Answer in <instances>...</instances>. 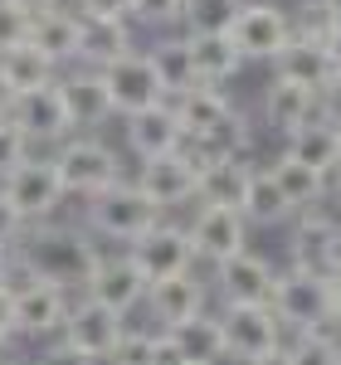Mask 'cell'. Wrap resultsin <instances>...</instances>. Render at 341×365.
I'll use <instances>...</instances> for the list:
<instances>
[{"instance_id":"obj_16","label":"cell","mask_w":341,"mask_h":365,"mask_svg":"<svg viewBox=\"0 0 341 365\" xmlns=\"http://www.w3.org/2000/svg\"><path fill=\"white\" fill-rule=\"evenodd\" d=\"M122 141H127V151L142 166V161H156V156L180 151L185 146V127H180V117H175L170 103H156V108H142V113L122 117Z\"/></svg>"},{"instance_id":"obj_3","label":"cell","mask_w":341,"mask_h":365,"mask_svg":"<svg viewBox=\"0 0 341 365\" xmlns=\"http://www.w3.org/2000/svg\"><path fill=\"white\" fill-rule=\"evenodd\" d=\"M268 307L278 317L283 331H327L337 322V297H332V278L322 273H307V268H287L273 282V297Z\"/></svg>"},{"instance_id":"obj_20","label":"cell","mask_w":341,"mask_h":365,"mask_svg":"<svg viewBox=\"0 0 341 365\" xmlns=\"http://www.w3.org/2000/svg\"><path fill=\"white\" fill-rule=\"evenodd\" d=\"M83 297L103 302V307L117 312V317H127V312L142 307L146 278L137 273V263H132L127 253H103V258H98V268H93V278L83 282Z\"/></svg>"},{"instance_id":"obj_41","label":"cell","mask_w":341,"mask_h":365,"mask_svg":"<svg viewBox=\"0 0 341 365\" xmlns=\"http://www.w3.org/2000/svg\"><path fill=\"white\" fill-rule=\"evenodd\" d=\"M83 20H127L132 25V0H73Z\"/></svg>"},{"instance_id":"obj_52","label":"cell","mask_w":341,"mask_h":365,"mask_svg":"<svg viewBox=\"0 0 341 365\" xmlns=\"http://www.w3.org/2000/svg\"><path fill=\"white\" fill-rule=\"evenodd\" d=\"M332 297H337V312H341V273L332 278Z\"/></svg>"},{"instance_id":"obj_45","label":"cell","mask_w":341,"mask_h":365,"mask_svg":"<svg viewBox=\"0 0 341 365\" xmlns=\"http://www.w3.org/2000/svg\"><path fill=\"white\" fill-rule=\"evenodd\" d=\"M15 341V287H0V346Z\"/></svg>"},{"instance_id":"obj_8","label":"cell","mask_w":341,"mask_h":365,"mask_svg":"<svg viewBox=\"0 0 341 365\" xmlns=\"http://www.w3.org/2000/svg\"><path fill=\"white\" fill-rule=\"evenodd\" d=\"M229 39H234V49L244 54V63H254V58L273 63V54L292 39L287 10L273 5V0H244L239 15H234V25H229Z\"/></svg>"},{"instance_id":"obj_37","label":"cell","mask_w":341,"mask_h":365,"mask_svg":"<svg viewBox=\"0 0 341 365\" xmlns=\"http://www.w3.org/2000/svg\"><path fill=\"white\" fill-rule=\"evenodd\" d=\"M292 365H341V346L327 331H297L292 341H283Z\"/></svg>"},{"instance_id":"obj_11","label":"cell","mask_w":341,"mask_h":365,"mask_svg":"<svg viewBox=\"0 0 341 365\" xmlns=\"http://www.w3.org/2000/svg\"><path fill=\"white\" fill-rule=\"evenodd\" d=\"M68 302H73V292L49 287L39 278H20L15 282V336L54 341L68 322Z\"/></svg>"},{"instance_id":"obj_54","label":"cell","mask_w":341,"mask_h":365,"mask_svg":"<svg viewBox=\"0 0 341 365\" xmlns=\"http://www.w3.org/2000/svg\"><path fill=\"white\" fill-rule=\"evenodd\" d=\"M5 365H15V361H5Z\"/></svg>"},{"instance_id":"obj_30","label":"cell","mask_w":341,"mask_h":365,"mask_svg":"<svg viewBox=\"0 0 341 365\" xmlns=\"http://www.w3.org/2000/svg\"><path fill=\"white\" fill-rule=\"evenodd\" d=\"M132 49H137V34L127 20H83V49H78L83 68H108Z\"/></svg>"},{"instance_id":"obj_1","label":"cell","mask_w":341,"mask_h":365,"mask_svg":"<svg viewBox=\"0 0 341 365\" xmlns=\"http://www.w3.org/2000/svg\"><path fill=\"white\" fill-rule=\"evenodd\" d=\"M10 258L25 278H39L49 287H63V292H83V282L93 278L103 249L83 225H54L49 220V225H25Z\"/></svg>"},{"instance_id":"obj_21","label":"cell","mask_w":341,"mask_h":365,"mask_svg":"<svg viewBox=\"0 0 341 365\" xmlns=\"http://www.w3.org/2000/svg\"><path fill=\"white\" fill-rule=\"evenodd\" d=\"M317 113V93L312 88H297V83H283V78H268L263 98H258V122L278 137H292L297 127H307Z\"/></svg>"},{"instance_id":"obj_40","label":"cell","mask_w":341,"mask_h":365,"mask_svg":"<svg viewBox=\"0 0 341 365\" xmlns=\"http://www.w3.org/2000/svg\"><path fill=\"white\" fill-rule=\"evenodd\" d=\"M20 161H29V141H25V132H20L10 117H0V180L20 166Z\"/></svg>"},{"instance_id":"obj_18","label":"cell","mask_w":341,"mask_h":365,"mask_svg":"<svg viewBox=\"0 0 341 365\" xmlns=\"http://www.w3.org/2000/svg\"><path fill=\"white\" fill-rule=\"evenodd\" d=\"M137 190L146 200H156L161 210H180L195 200V185H200V166L185 156V151H170V156H156V161H142L137 166Z\"/></svg>"},{"instance_id":"obj_43","label":"cell","mask_w":341,"mask_h":365,"mask_svg":"<svg viewBox=\"0 0 341 365\" xmlns=\"http://www.w3.org/2000/svg\"><path fill=\"white\" fill-rule=\"evenodd\" d=\"M20 234H25V220H20V215L5 205V195H0V253H15Z\"/></svg>"},{"instance_id":"obj_39","label":"cell","mask_w":341,"mask_h":365,"mask_svg":"<svg viewBox=\"0 0 341 365\" xmlns=\"http://www.w3.org/2000/svg\"><path fill=\"white\" fill-rule=\"evenodd\" d=\"M29 34H34V15L20 10V5H10V0H0V54L29 44Z\"/></svg>"},{"instance_id":"obj_44","label":"cell","mask_w":341,"mask_h":365,"mask_svg":"<svg viewBox=\"0 0 341 365\" xmlns=\"http://www.w3.org/2000/svg\"><path fill=\"white\" fill-rule=\"evenodd\" d=\"M317 113L327 117L332 127H341V78H332V83L317 93Z\"/></svg>"},{"instance_id":"obj_6","label":"cell","mask_w":341,"mask_h":365,"mask_svg":"<svg viewBox=\"0 0 341 365\" xmlns=\"http://www.w3.org/2000/svg\"><path fill=\"white\" fill-rule=\"evenodd\" d=\"M122 253L137 263V273H142L146 282L175 278V273H195V249H190V234H185V225H170V220H161L156 229H146L142 239H132Z\"/></svg>"},{"instance_id":"obj_10","label":"cell","mask_w":341,"mask_h":365,"mask_svg":"<svg viewBox=\"0 0 341 365\" xmlns=\"http://www.w3.org/2000/svg\"><path fill=\"white\" fill-rule=\"evenodd\" d=\"M5 117L25 132L29 146H58V141L73 137V122H68V108H63V93H58V78L49 88H34V93H20L10 98Z\"/></svg>"},{"instance_id":"obj_29","label":"cell","mask_w":341,"mask_h":365,"mask_svg":"<svg viewBox=\"0 0 341 365\" xmlns=\"http://www.w3.org/2000/svg\"><path fill=\"white\" fill-rule=\"evenodd\" d=\"M283 156H292V161H302V166L322 170V175H332V170L341 166V141H337V127L327 122V117H312L307 127H297L292 137H283Z\"/></svg>"},{"instance_id":"obj_38","label":"cell","mask_w":341,"mask_h":365,"mask_svg":"<svg viewBox=\"0 0 341 365\" xmlns=\"http://www.w3.org/2000/svg\"><path fill=\"white\" fill-rule=\"evenodd\" d=\"M180 15H185V0H132V25L156 29V34L180 29Z\"/></svg>"},{"instance_id":"obj_25","label":"cell","mask_w":341,"mask_h":365,"mask_svg":"<svg viewBox=\"0 0 341 365\" xmlns=\"http://www.w3.org/2000/svg\"><path fill=\"white\" fill-rule=\"evenodd\" d=\"M166 336L175 341V351L185 356V365H220V361H229L220 312H200V317H190V322L170 327Z\"/></svg>"},{"instance_id":"obj_7","label":"cell","mask_w":341,"mask_h":365,"mask_svg":"<svg viewBox=\"0 0 341 365\" xmlns=\"http://www.w3.org/2000/svg\"><path fill=\"white\" fill-rule=\"evenodd\" d=\"M190 249H195V263H229L249 249V220L239 210H225V205H195L190 215Z\"/></svg>"},{"instance_id":"obj_2","label":"cell","mask_w":341,"mask_h":365,"mask_svg":"<svg viewBox=\"0 0 341 365\" xmlns=\"http://www.w3.org/2000/svg\"><path fill=\"white\" fill-rule=\"evenodd\" d=\"M166 220V210L156 205V200H146L137 190V180H117L108 190H98V195L83 200V229L93 239H113V244H132V239H142L146 229H156Z\"/></svg>"},{"instance_id":"obj_12","label":"cell","mask_w":341,"mask_h":365,"mask_svg":"<svg viewBox=\"0 0 341 365\" xmlns=\"http://www.w3.org/2000/svg\"><path fill=\"white\" fill-rule=\"evenodd\" d=\"M273 282H278V268H273L263 253H254V249H244L239 258L210 268V287L220 292V307L268 302V297H273Z\"/></svg>"},{"instance_id":"obj_47","label":"cell","mask_w":341,"mask_h":365,"mask_svg":"<svg viewBox=\"0 0 341 365\" xmlns=\"http://www.w3.org/2000/svg\"><path fill=\"white\" fill-rule=\"evenodd\" d=\"M10 5H20V10H29V15H49V10H58L63 0H10Z\"/></svg>"},{"instance_id":"obj_22","label":"cell","mask_w":341,"mask_h":365,"mask_svg":"<svg viewBox=\"0 0 341 365\" xmlns=\"http://www.w3.org/2000/svg\"><path fill=\"white\" fill-rule=\"evenodd\" d=\"M29 44L49 58L54 68H73V63H78V49H83V15H78L73 5H58L49 15H34Z\"/></svg>"},{"instance_id":"obj_31","label":"cell","mask_w":341,"mask_h":365,"mask_svg":"<svg viewBox=\"0 0 341 365\" xmlns=\"http://www.w3.org/2000/svg\"><path fill=\"white\" fill-rule=\"evenodd\" d=\"M263 170H268L273 185L283 190L292 215H302V210H312L317 200H327V175L312 170V166H302V161H292V156H278V161H268Z\"/></svg>"},{"instance_id":"obj_14","label":"cell","mask_w":341,"mask_h":365,"mask_svg":"<svg viewBox=\"0 0 341 365\" xmlns=\"http://www.w3.org/2000/svg\"><path fill=\"white\" fill-rule=\"evenodd\" d=\"M98 73H103V83H108V98H113V113H117V117L166 103V93H161V78H156V68H151L146 49H132V54L117 58V63L98 68Z\"/></svg>"},{"instance_id":"obj_9","label":"cell","mask_w":341,"mask_h":365,"mask_svg":"<svg viewBox=\"0 0 341 365\" xmlns=\"http://www.w3.org/2000/svg\"><path fill=\"white\" fill-rule=\"evenodd\" d=\"M220 327H225V346L229 361L254 365L258 356L283 346V327L268 302H249V307H220Z\"/></svg>"},{"instance_id":"obj_34","label":"cell","mask_w":341,"mask_h":365,"mask_svg":"<svg viewBox=\"0 0 341 365\" xmlns=\"http://www.w3.org/2000/svg\"><path fill=\"white\" fill-rule=\"evenodd\" d=\"M287 25H292V39H307V44H332L341 34V0H297L287 10Z\"/></svg>"},{"instance_id":"obj_50","label":"cell","mask_w":341,"mask_h":365,"mask_svg":"<svg viewBox=\"0 0 341 365\" xmlns=\"http://www.w3.org/2000/svg\"><path fill=\"white\" fill-rule=\"evenodd\" d=\"M327 58H332V78H341V34L327 44Z\"/></svg>"},{"instance_id":"obj_19","label":"cell","mask_w":341,"mask_h":365,"mask_svg":"<svg viewBox=\"0 0 341 365\" xmlns=\"http://www.w3.org/2000/svg\"><path fill=\"white\" fill-rule=\"evenodd\" d=\"M337 234H341V210L332 200H317L312 210H302L297 225H292V239H287L292 268H307V273H322L327 278V253H332V239Z\"/></svg>"},{"instance_id":"obj_53","label":"cell","mask_w":341,"mask_h":365,"mask_svg":"<svg viewBox=\"0 0 341 365\" xmlns=\"http://www.w3.org/2000/svg\"><path fill=\"white\" fill-rule=\"evenodd\" d=\"M337 141H341V127H337Z\"/></svg>"},{"instance_id":"obj_23","label":"cell","mask_w":341,"mask_h":365,"mask_svg":"<svg viewBox=\"0 0 341 365\" xmlns=\"http://www.w3.org/2000/svg\"><path fill=\"white\" fill-rule=\"evenodd\" d=\"M180 151H185L195 166L229 161V156H249V161H254V122L234 108L220 127H210V132H200V137H185V146H180Z\"/></svg>"},{"instance_id":"obj_51","label":"cell","mask_w":341,"mask_h":365,"mask_svg":"<svg viewBox=\"0 0 341 365\" xmlns=\"http://www.w3.org/2000/svg\"><path fill=\"white\" fill-rule=\"evenodd\" d=\"M10 273H15V258H10V253H0V287H10Z\"/></svg>"},{"instance_id":"obj_42","label":"cell","mask_w":341,"mask_h":365,"mask_svg":"<svg viewBox=\"0 0 341 365\" xmlns=\"http://www.w3.org/2000/svg\"><path fill=\"white\" fill-rule=\"evenodd\" d=\"M34 365H93V361H88L83 351H73L63 336H54L44 351H39V361H34Z\"/></svg>"},{"instance_id":"obj_32","label":"cell","mask_w":341,"mask_h":365,"mask_svg":"<svg viewBox=\"0 0 341 365\" xmlns=\"http://www.w3.org/2000/svg\"><path fill=\"white\" fill-rule=\"evenodd\" d=\"M175 117H180V127H185V137H200V132H210V127H220L229 113H234V98H229V88H210V83H195L185 98H175L170 103Z\"/></svg>"},{"instance_id":"obj_33","label":"cell","mask_w":341,"mask_h":365,"mask_svg":"<svg viewBox=\"0 0 341 365\" xmlns=\"http://www.w3.org/2000/svg\"><path fill=\"white\" fill-rule=\"evenodd\" d=\"M54 78H58V68L39 54L34 44H20V49H5V54H0V88H5L10 98L34 93V88H49Z\"/></svg>"},{"instance_id":"obj_46","label":"cell","mask_w":341,"mask_h":365,"mask_svg":"<svg viewBox=\"0 0 341 365\" xmlns=\"http://www.w3.org/2000/svg\"><path fill=\"white\" fill-rule=\"evenodd\" d=\"M156 365H185V356L175 351V341L166 331H156Z\"/></svg>"},{"instance_id":"obj_27","label":"cell","mask_w":341,"mask_h":365,"mask_svg":"<svg viewBox=\"0 0 341 365\" xmlns=\"http://www.w3.org/2000/svg\"><path fill=\"white\" fill-rule=\"evenodd\" d=\"M146 58H151V68H156V78H161V93H166V103L185 98V93L195 88L190 44H185V34H180V29H170V34H156V44L146 49Z\"/></svg>"},{"instance_id":"obj_13","label":"cell","mask_w":341,"mask_h":365,"mask_svg":"<svg viewBox=\"0 0 341 365\" xmlns=\"http://www.w3.org/2000/svg\"><path fill=\"white\" fill-rule=\"evenodd\" d=\"M127 331V317H117L108 312L103 302H93L83 292H73V302H68V322H63V331L58 336L68 341L73 351H83L88 361H103V356H113V346L122 341Z\"/></svg>"},{"instance_id":"obj_28","label":"cell","mask_w":341,"mask_h":365,"mask_svg":"<svg viewBox=\"0 0 341 365\" xmlns=\"http://www.w3.org/2000/svg\"><path fill=\"white\" fill-rule=\"evenodd\" d=\"M190 44V68H195V83L225 88L229 78H239L244 68V54L234 49L229 34H200V39H185Z\"/></svg>"},{"instance_id":"obj_49","label":"cell","mask_w":341,"mask_h":365,"mask_svg":"<svg viewBox=\"0 0 341 365\" xmlns=\"http://www.w3.org/2000/svg\"><path fill=\"white\" fill-rule=\"evenodd\" d=\"M327 200H332V205L341 210V166L332 170V175H327Z\"/></svg>"},{"instance_id":"obj_15","label":"cell","mask_w":341,"mask_h":365,"mask_svg":"<svg viewBox=\"0 0 341 365\" xmlns=\"http://www.w3.org/2000/svg\"><path fill=\"white\" fill-rule=\"evenodd\" d=\"M210 302V282L195 278V273H175V278H161V282H146V297L142 307L151 312V327L156 331H170V327H180V322H190Z\"/></svg>"},{"instance_id":"obj_26","label":"cell","mask_w":341,"mask_h":365,"mask_svg":"<svg viewBox=\"0 0 341 365\" xmlns=\"http://www.w3.org/2000/svg\"><path fill=\"white\" fill-rule=\"evenodd\" d=\"M273 78L322 93V88L332 83V58H327V49H322V44H307V39H287L283 49L273 54Z\"/></svg>"},{"instance_id":"obj_24","label":"cell","mask_w":341,"mask_h":365,"mask_svg":"<svg viewBox=\"0 0 341 365\" xmlns=\"http://www.w3.org/2000/svg\"><path fill=\"white\" fill-rule=\"evenodd\" d=\"M254 161L249 156H229V161H210L200 166V185L195 200L200 205H225V210H239L244 195H249V180H254Z\"/></svg>"},{"instance_id":"obj_35","label":"cell","mask_w":341,"mask_h":365,"mask_svg":"<svg viewBox=\"0 0 341 365\" xmlns=\"http://www.w3.org/2000/svg\"><path fill=\"white\" fill-rule=\"evenodd\" d=\"M239 215L249 220V229H273V225H287L292 220V210H287L283 190L273 185V175L258 166L254 180H249V195H244V205H239Z\"/></svg>"},{"instance_id":"obj_48","label":"cell","mask_w":341,"mask_h":365,"mask_svg":"<svg viewBox=\"0 0 341 365\" xmlns=\"http://www.w3.org/2000/svg\"><path fill=\"white\" fill-rule=\"evenodd\" d=\"M254 365H292V356H287V346H278V351H268V356H258Z\"/></svg>"},{"instance_id":"obj_17","label":"cell","mask_w":341,"mask_h":365,"mask_svg":"<svg viewBox=\"0 0 341 365\" xmlns=\"http://www.w3.org/2000/svg\"><path fill=\"white\" fill-rule=\"evenodd\" d=\"M58 93H63V108H68L73 132H83V137H93L98 127H108V122L117 117L113 113V98H108V83H103L98 68L73 63L68 73H58Z\"/></svg>"},{"instance_id":"obj_4","label":"cell","mask_w":341,"mask_h":365,"mask_svg":"<svg viewBox=\"0 0 341 365\" xmlns=\"http://www.w3.org/2000/svg\"><path fill=\"white\" fill-rule=\"evenodd\" d=\"M49 161H54L68 200H88V195H98V190H108V185L122 180V156H117L108 141L83 137V132H73L68 141H58Z\"/></svg>"},{"instance_id":"obj_36","label":"cell","mask_w":341,"mask_h":365,"mask_svg":"<svg viewBox=\"0 0 341 365\" xmlns=\"http://www.w3.org/2000/svg\"><path fill=\"white\" fill-rule=\"evenodd\" d=\"M239 5H244V0H185L180 34H185V39H200V34H229Z\"/></svg>"},{"instance_id":"obj_5","label":"cell","mask_w":341,"mask_h":365,"mask_svg":"<svg viewBox=\"0 0 341 365\" xmlns=\"http://www.w3.org/2000/svg\"><path fill=\"white\" fill-rule=\"evenodd\" d=\"M0 195H5V205H10L25 225H49L58 210L68 205V190H63V180H58V170H54L49 156L20 161V166L0 180Z\"/></svg>"}]
</instances>
